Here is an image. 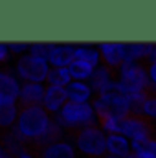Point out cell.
<instances>
[{
  "label": "cell",
  "instance_id": "cell-1",
  "mask_svg": "<svg viewBox=\"0 0 156 158\" xmlns=\"http://www.w3.org/2000/svg\"><path fill=\"white\" fill-rule=\"evenodd\" d=\"M17 119L13 123V129L20 134V138L31 147L35 140L46 131L50 125L51 116L42 109V105H20L17 103Z\"/></svg>",
  "mask_w": 156,
  "mask_h": 158
},
{
  "label": "cell",
  "instance_id": "cell-2",
  "mask_svg": "<svg viewBox=\"0 0 156 158\" xmlns=\"http://www.w3.org/2000/svg\"><path fill=\"white\" fill-rule=\"evenodd\" d=\"M55 121L59 123L61 129H66L68 132L99 125L90 103H72V101L64 103V107L57 112Z\"/></svg>",
  "mask_w": 156,
  "mask_h": 158
},
{
  "label": "cell",
  "instance_id": "cell-3",
  "mask_svg": "<svg viewBox=\"0 0 156 158\" xmlns=\"http://www.w3.org/2000/svg\"><path fill=\"white\" fill-rule=\"evenodd\" d=\"M76 147L84 158H105L107 156V136L97 127H86L81 131L70 132Z\"/></svg>",
  "mask_w": 156,
  "mask_h": 158
},
{
  "label": "cell",
  "instance_id": "cell-4",
  "mask_svg": "<svg viewBox=\"0 0 156 158\" xmlns=\"http://www.w3.org/2000/svg\"><path fill=\"white\" fill-rule=\"evenodd\" d=\"M119 134L140 143L154 142L156 125L151 118H145L142 114H129L123 119H119Z\"/></svg>",
  "mask_w": 156,
  "mask_h": 158
},
{
  "label": "cell",
  "instance_id": "cell-5",
  "mask_svg": "<svg viewBox=\"0 0 156 158\" xmlns=\"http://www.w3.org/2000/svg\"><path fill=\"white\" fill-rule=\"evenodd\" d=\"M50 72L48 61L42 57L35 55H22L17 61V74L22 79H26V83H42Z\"/></svg>",
  "mask_w": 156,
  "mask_h": 158
},
{
  "label": "cell",
  "instance_id": "cell-6",
  "mask_svg": "<svg viewBox=\"0 0 156 158\" xmlns=\"http://www.w3.org/2000/svg\"><path fill=\"white\" fill-rule=\"evenodd\" d=\"M99 57L103 59V66H107L110 72H114L119 77V70L123 63L127 61V44L121 42H103L97 48Z\"/></svg>",
  "mask_w": 156,
  "mask_h": 158
},
{
  "label": "cell",
  "instance_id": "cell-7",
  "mask_svg": "<svg viewBox=\"0 0 156 158\" xmlns=\"http://www.w3.org/2000/svg\"><path fill=\"white\" fill-rule=\"evenodd\" d=\"M116 81H117L116 74L101 64V66L94 68V74L90 77V90H94L96 94H107V92L112 90Z\"/></svg>",
  "mask_w": 156,
  "mask_h": 158
},
{
  "label": "cell",
  "instance_id": "cell-8",
  "mask_svg": "<svg viewBox=\"0 0 156 158\" xmlns=\"http://www.w3.org/2000/svg\"><path fill=\"white\" fill-rule=\"evenodd\" d=\"M66 101H68L66 88H61V86H46V88H44L42 109H44L48 114H57V112L64 107Z\"/></svg>",
  "mask_w": 156,
  "mask_h": 158
},
{
  "label": "cell",
  "instance_id": "cell-9",
  "mask_svg": "<svg viewBox=\"0 0 156 158\" xmlns=\"http://www.w3.org/2000/svg\"><path fill=\"white\" fill-rule=\"evenodd\" d=\"M74 53L76 48L70 44H53L46 61L48 64H53V68H68L70 63L74 61Z\"/></svg>",
  "mask_w": 156,
  "mask_h": 158
},
{
  "label": "cell",
  "instance_id": "cell-10",
  "mask_svg": "<svg viewBox=\"0 0 156 158\" xmlns=\"http://www.w3.org/2000/svg\"><path fill=\"white\" fill-rule=\"evenodd\" d=\"M44 85L42 83H24L18 90L17 103L20 105H42Z\"/></svg>",
  "mask_w": 156,
  "mask_h": 158
},
{
  "label": "cell",
  "instance_id": "cell-11",
  "mask_svg": "<svg viewBox=\"0 0 156 158\" xmlns=\"http://www.w3.org/2000/svg\"><path fill=\"white\" fill-rule=\"evenodd\" d=\"M61 136H63V129L59 127V123L55 121V118H51L50 125L46 127V131H44L39 138L35 140V143L30 147V151L37 153V151H40V149L48 147V145H53V143L61 142Z\"/></svg>",
  "mask_w": 156,
  "mask_h": 158
},
{
  "label": "cell",
  "instance_id": "cell-12",
  "mask_svg": "<svg viewBox=\"0 0 156 158\" xmlns=\"http://www.w3.org/2000/svg\"><path fill=\"white\" fill-rule=\"evenodd\" d=\"M37 158H76V149L68 142H57L35 153Z\"/></svg>",
  "mask_w": 156,
  "mask_h": 158
},
{
  "label": "cell",
  "instance_id": "cell-13",
  "mask_svg": "<svg viewBox=\"0 0 156 158\" xmlns=\"http://www.w3.org/2000/svg\"><path fill=\"white\" fill-rule=\"evenodd\" d=\"M107 155H112L117 158H125L130 155V145L125 136L121 134H109L107 136Z\"/></svg>",
  "mask_w": 156,
  "mask_h": 158
},
{
  "label": "cell",
  "instance_id": "cell-14",
  "mask_svg": "<svg viewBox=\"0 0 156 158\" xmlns=\"http://www.w3.org/2000/svg\"><path fill=\"white\" fill-rule=\"evenodd\" d=\"M90 94H92L90 86L84 85L83 81H72L66 86V96H68V101L72 103H86Z\"/></svg>",
  "mask_w": 156,
  "mask_h": 158
},
{
  "label": "cell",
  "instance_id": "cell-15",
  "mask_svg": "<svg viewBox=\"0 0 156 158\" xmlns=\"http://www.w3.org/2000/svg\"><path fill=\"white\" fill-rule=\"evenodd\" d=\"M153 46L154 44H143V42L127 44V59L134 63H142V59H151Z\"/></svg>",
  "mask_w": 156,
  "mask_h": 158
},
{
  "label": "cell",
  "instance_id": "cell-16",
  "mask_svg": "<svg viewBox=\"0 0 156 158\" xmlns=\"http://www.w3.org/2000/svg\"><path fill=\"white\" fill-rule=\"evenodd\" d=\"M46 81H48V86H61V88H66L70 83H72V77H70V72L68 68H51L46 76Z\"/></svg>",
  "mask_w": 156,
  "mask_h": 158
},
{
  "label": "cell",
  "instance_id": "cell-17",
  "mask_svg": "<svg viewBox=\"0 0 156 158\" xmlns=\"http://www.w3.org/2000/svg\"><path fill=\"white\" fill-rule=\"evenodd\" d=\"M74 59L76 61H83L86 64H90L92 68H97L101 57H99V52L96 48H90V46H81L76 48V53H74Z\"/></svg>",
  "mask_w": 156,
  "mask_h": 158
},
{
  "label": "cell",
  "instance_id": "cell-18",
  "mask_svg": "<svg viewBox=\"0 0 156 158\" xmlns=\"http://www.w3.org/2000/svg\"><path fill=\"white\" fill-rule=\"evenodd\" d=\"M18 83L13 76H9L7 72H0V96H11V98H18Z\"/></svg>",
  "mask_w": 156,
  "mask_h": 158
},
{
  "label": "cell",
  "instance_id": "cell-19",
  "mask_svg": "<svg viewBox=\"0 0 156 158\" xmlns=\"http://www.w3.org/2000/svg\"><path fill=\"white\" fill-rule=\"evenodd\" d=\"M68 72H70V77L76 79V81H84V79H90L94 74V68L83 61H72L70 66H68Z\"/></svg>",
  "mask_w": 156,
  "mask_h": 158
},
{
  "label": "cell",
  "instance_id": "cell-20",
  "mask_svg": "<svg viewBox=\"0 0 156 158\" xmlns=\"http://www.w3.org/2000/svg\"><path fill=\"white\" fill-rule=\"evenodd\" d=\"M97 123H99V129L103 132H109V134H119V119L114 114H103V116H97Z\"/></svg>",
  "mask_w": 156,
  "mask_h": 158
},
{
  "label": "cell",
  "instance_id": "cell-21",
  "mask_svg": "<svg viewBox=\"0 0 156 158\" xmlns=\"http://www.w3.org/2000/svg\"><path fill=\"white\" fill-rule=\"evenodd\" d=\"M17 119V107H0V131L4 129H11L13 123Z\"/></svg>",
  "mask_w": 156,
  "mask_h": 158
},
{
  "label": "cell",
  "instance_id": "cell-22",
  "mask_svg": "<svg viewBox=\"0 0 156 158\" xmlns=\"http://www.w3.org/2000/svg\"><path fill=\"white\" fill-rule=\"evenodd\" d=\"M142 116L156 119V96H147L145 94V101L142 105Z\"/></svg>",
  "mask_w": 156,
  "mask_h": 158
},
{
  "label": "cell",
  "instance_id": "cell-23",
  "mask_svg": "<svg viewBox=\"0 0 156 158\" xmlns=\"http://www.w3.org/2000/svg\"><path fill=\"white\" fill-rule=\"evenodd\" d=\"M136 158H156V140L143 143L140 153H136Z\"/></svg>",
  "mask_w": 156,
  "mask_h": 158
},
{
  "label": "cell",
  "instance_id": "cell-24",
  "mask_svg": "<svg viewBox=\"0 0 156 158\" xmlns=\"http://www.w3.org/2000/svg\"><path fill=\"white\" fill-rule=\"evenodd\" d=\"M7 50H11L15 53H20V52L30 50V44H26V42H11V44H7Z\"/></svg>",
  "mask_w": 156,
  "mask_h": 158
},
{
  "label": "cell",
  "instance_id": "cell-25",
  "mask_svg": "<svg viewBox=\"0 0 156 158\" xmlns=\"http://www.w3.org/2000/svg\"><path fill=\"white\" fill-rule=\"evenodd\" d=\"M147 76H149V83L156 86V61H153L147 68Z\"/></svg>",
  "mask_w": 156,
  "mask_h": 158
},
{
  "label": "cell",
  "instance_id": "cell-26",
  "mask_svg": "<svg viewBox=\"0 0 156 158\" xmlns=\"http://www.w3.org/2000/svg\"><path fill=\"white\" fill-rule=\"evenodd\" d=\"M7 55H9V50H7V44H2V42H0V64L7 61Z\"/></svg>",
  "mask_w": 156,
  "mask_h": 158
},
{
  "label": "cell",
  "instance_id": "cell-27",
  "mask_svg": "<svg viewBox=\"0 0 156 158\" xmlns=\"http://www.w3.org/2000/svg\"><path fill=\"white\" fill-rule=\"evenodd\" d=\"M17 158H37V155L33 151H26V153H22L20 156H17Z\"/></svg>",
  "mask_w": 156,
  "mask_h": 158
},
{
  "label": "cell",
  "instance_id": "cell-28",
  "mask_svg": "<svg viewBox=\"0 0 156 158\" xmlns=\"http://www.w3.org/2000/svg\"><path fill=\"white\" fill-rule=\"evenodd\" d=\"M0 158H11L9 156V153L4 149V145H2V142H0Z\"/></svg>",
  "mask_w": 156,
  "mask_h": 158
},
{
  "label": "cell",
  "instance_id": "cell-29",
  "mask_svg": "<svg viewBox=\"0 0 156 158\" xmlns=\"http://www.w3.org/2000/svg\"><path fill=\"white\" fill-rule=\"evenodd\" d=\"M151 59H153V61H156V44L153 46V55H151Z\"/></svg>",
  "mask_w": 156,
  "mask_h": 158
},
{
  "label": "cell",
  "instance_id": "cell-30",
  "mask_svg": "<svg viewBox=\"0 0 156 158\" xmlns=\"http://www.w3.org/2000/svg\"><path fill=\"white\" fill-rule=\"evenodd\" d=\"M125 158H136V155H134V153H130V155H127Z\"/></svg>",
  "mask_w": 156,
  "mask_h": 158
},
{
  "label": "cell",
  "instance_id": "cell-31",
  "mask_svg": "<svg viewBox=\"0 0 156 158\" xmlns=\"http://www.w3.org/2000/svg\"><path fill=\"white\" fill-rule=\"evenodd\" d=\"M105 158H117V156H112V155H107Z\"/></svg>",
  "mask_w": 156,
  "mask_h": 158
}]
</instances>
